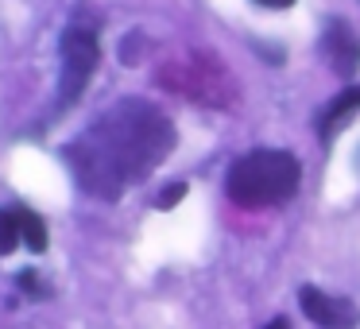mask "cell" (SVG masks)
<instances>
[{
	"instance_id": "obj_1",
	"label": "cell",
	"mask_w": 360,
	"mask_h": 329,
	"mask_svg": "<svg viewBox=\"0 0 360 329\" xmlns=\"http://www.w3.org/2000/svg\"><path fill=\"white\" fill-rule=\"evenodd\" d=\"M174 140V124L159 105L124 97L97 120H89L78 140L66 143V163L89 198L117 202L128 186L143 182L171 155Z\"/></svg>"
},
{
	"instance_id": "obj_8",
	"label": "cell",
	"mask_w": 360,
	"mask_h": 329,
	"mask_svg": "<svg viewBox=\"0 0 360 329\" xmlns=\"http://www.w3.org/2000/svg\"><path fill=\"white\" fill-rule=\"evenodd\" d=\"M24 244V205H4L0 209V256H8Z\"/></svg>"
},
{
	"instance_id": "obj_4",
	"label": "cell",
	"mask_w": 360,
	"mask_h": 329,
	"mask_svg": "<svg viewBox=\"0 0 360 329\" xmlns=\"http://www.w3.org/2000/svg\"><path fill=\"white\" fill-rule=\"evenodd\" d=\"M58 58H63V70H58V109H70L86 93L89 78H94L97 58H101V43H97V35L89 27H66Z\"/></svg>"
},
{
	"instance_id": "obj_3",
	"label": "cell",
	"mask_w": 360,
	"mask_h": 329,
	"mask_svg": "<svg viewBox=\"0 0 360 329\" xmlns=\"http://www.w3.org/2000/svg\"><path fill=\"white\" fill-rule=\"evenodd\" d=\"M159 82L167 89H174V93L190 97V101H202V105H233V97H236V86L229 78V70L210 55H186L182 63L163 66Z\"/></svg>"
},
{
	"instance_id": "obj_12",
	"label": "cell",
	"mask_w": 360,
	"mask_h": 329,
	"mask_svg": "<svg viewBox=\"0 0 360 329\" xmlns=\"http://www.w3.org/2000/svg\"><path fill=\"white\" fill-rule=\"evenodd\" d=\"M182 194H186V186H182V182H174V186H167L163 194L155 198V205H159V209H174V205L182 202Z\"/></svg>"
},
{
	"instance_id": "obj_14",
	"label": "cell",
	"mask_w": 360,
	"mask_h": 329,
	"mask_svg": "<svg viewBox=\"0 0 360 329\" xmlns=\"http://www.w3.org/2000/svg\"><path fill=\"white\" fill-rule=\"evenodd\" d=\"M264 329H290V321H287V318H271Z\"/></svg>"
},
{
	"instance_id": "obj_6",
	"label": "cell",
	"mask_w": 360,
	"mask_h": 329,
	"mask_svg": "<svg viewBox=\"0 0 360 329\" xmlns=\"http://www.w3.org/2000/svg\"><path fill=\"white\" fill-rule=\"evenodd\" d=\"M321 55H326L329 70L341 74V78H352L360 66V35L352 32V24L345 20H329L326 32H321Z\"/></svg>"
},
{
	"instance_id": "obj_11",
	"label": "cell",
	"mask_w": 360,
	"mask_h": 329,
	"mask_svg": "<svg viewBox=\"0 0 360 329\" xmlns=\"http://www.w3.org/2000/svg\"><path fill=\"white\" fill-rule=\"evenodd\" d=\"M143 35L140 32H128L124 43H120V63H132V58H140V47H143Z\"/></svg>"
},
{
	"instance_id": "obj_2",
	"label": "cell",
	"mask_w": 360,
	"mask_h": 329,
	"mask_svg": "<svg viewBox=\"0 0 360 329\" xmlns=\"http://www.w3.org/2000/svg\"><path fill=\"white\" fill-rule=\"evenodd\" d=\"M298 182H302V163L290 151L256 148L229 167L225 194L244 209H267V205H283L287 198H295Z\"/></svg>"
},
{
	"instance_id": "obj_9",
	"label": "cell",
	"mask_w": 360,
	"mask_h": 329,
	"mask_svg": "<svg viewBox=\"0 0 360 329\" xmlns=\"http://www.w3.org/2000/svg\"><path fill=\"white\" fill-rule=\"evenodd\" d=\"M24 244L32 252L47 248V225H43V217H35L32 209H24Z\"/></svg>"
},
{
	"instance_id": "obj_10",
	"label": "cell",
	"mask_w": 360,
	"mask_h": 329,
	"mask_svg": "<svg viewBox=\"0 0 360 329\" xmlns=\"http://www.w3.org/2000/svg\"><path fill=\"white\" fill-rule=\"evenodd\" d=\"M20 290H24V295H32V298H43V295H47V283L39 279V271L24 267V271H20Z\"/></svg>"
},
{
	"instance_id": "obj_5",
	"label": "cell",
	"mask_w": 360,
	"mask_h": 329,
	"mask_svg": "<svg viewBox=\"0 0 360 329\" xmlns=\"http://www.w3.org/2000/svg\"><path fill=\"white\" fill-rule=\"evenodd\" d=\"M298 306H302V314L321 329H356V321H360L356 302L326 295L321 287H302L298 290Z\"/></svg>"
},
{
	"instance_id": "obj_7",
	"label": "cell",
	"mask_w": 360,
	"mask_h": 329,
	"mask_svg": "<svg viewBox=\"0 0 360 329\" xmlns=\"http://www.w3.org/2000/svg\"><path fill=\"white\" fill-rule=\"evenodd\" d=\"M356 112H360V86H352V89L337 93L333 101L326 105V112L318 117V136H321V140H333L337 128H341L349 117H356Z\"/></svg>"
},
{
	"instance_id": "obj_13",
	"label": "cell",
	"mask_w": 360,
	"mask_h": 329,
	"mask_svg": "<svg viewBox=\"0 0 360 329\" xmlns=\"http://www.w3.org/2000/svg\"><path fill=\"white\" fill-rule=\"evenodd\" d=\"M259 8H271V12H283V8H295V0H252Z\"/></svg>"
}]
</instances>
